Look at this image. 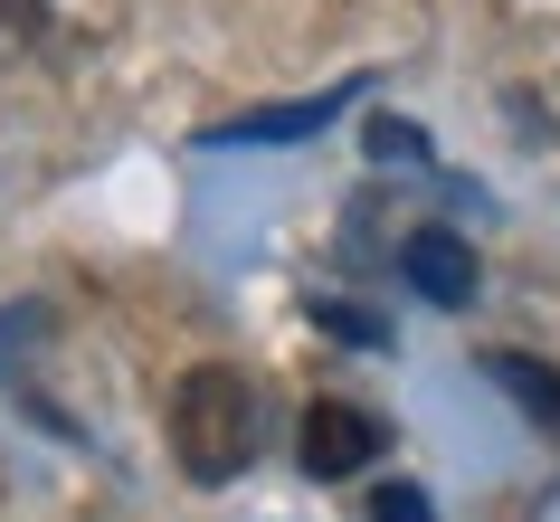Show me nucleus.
<instances>
[{
  "instance_id": "1",
  "label": "nucleus",
  "mask_w": 560,
  "mask_h": 522,
  "mask_svg": "<svg viewBox=\"0 0 560 522\" xmlns=\"http://www.w3.org/2000/svg\"><path fill=\"white\" fill-rule=\"evenodd\" d=\"M266 446V408L257 380L229 371V361H200V371L172 380V456L190 485H237Z\"/></svg>"
},
{
  "instance_id": "2",
  "label": "nucleus",
  "mask_w": 560,
  "mask_h": 522,
  "mask_svg": "<svg viewBox=\"0 0 560 522\" xmlns=\"http://www.w3.org/2000/svg\"><path fill=\"white\" fill-rule=\"evenodd\" d=\"M381 456H389V428L361 399H314V408H304L295 465L314 475V485H342V475H361V465H381Z\"/></svg>"
},
{
  "instance_id": "3",
  "label": "nucleus",
  "mask_w": 560,
  "mask_h": 522,
  "mask_svg": "<svg viewBox=\"0 0 560 522\" xmlns=\"http://www.w3.org/2000/svg\"><path fill=\"white\" fill-rule=\"evenodd\" d=\"M399 276H409V294H428L438 314H466L475 304V247L456 229H409L399 237Z\"/></svg>"
},
{
  "instance_id": "4",
  "label": "nucleus",
  "mask_w": 560,
  "mask_h": 522,
  "mask_svg": "<svg viewBox=\"0 0 560 522\" xmlns=\"http://www.w3.org/2000/svg\"><path fill=\"white\" fill-rule=\"evenodd\" d=\"M371 86V77H352V86H332V95H295V105H257V115H229V124H209L200 143L209 152H237V143H304V134H324L352 95Z\"/></svg>"
},
{
  "instance_id": "5",
  "label": "nucleus",
  "mask_w": 560,
  "mask_h": 522,
  "mask_svg": "<svg viewBox=\"0 0 560 522\" xmlns=\"http://www.w3.org/2000/svg\"><path fill=\"white\" fill-rule=\"evenodd\" d=\"M485 380L523 408L532 428H560V371L551 361H532V351H485Z\"/></svg>"
},
{
  "instance_id": "6",
  "label": "nucleus",
  "mask_w": 560,
  "mask_h": 522,
  "mask_svg": "<svg viewBox=\"0 0 560 522\" xmlns=\"http://www.w3.org/2000/svg\"><path fill=\"white\" fill-rule=\"evenodd\" d=\"M30 48H48V0H0V67H20Z\"/></svg>"
},
{
  "instance_id": "7",
  "label": "nucleus",
  "mask_w": 560,
  "mask_h": 522,
  "mask_svg": "<svg viewBox=\"0 0 560 522\" xmlns=\"http://www.w3.org/2000/svg\"><path fill=\"white\" fill-rule=\"evenodd\" d=\"M361 143H371V162H428V134H418V124H399V115H371V134H361Z\"/></svg>"
},
{
  "instance_id": "8",
  "label": "nucleus",
  "mask_w": 560,
  "mask_h": 522,
  "mask_svg": "<svg viewBox=\"0 0 560 522\" xmlns=\"http://www.w3.org/2000/svg\"><path fill=\"white\" fill-rule=\"evenodd\" d=\"M324 333H342V343H361V351H381V343H389L381 314H361V304H324Z\"/></svg>"
},
{
  "instance_id": "9",
  "label": "nucleus",
  "mask_w": 560,
  "mask_h": 522,
  "mask_svg": "<svg viewBox=\"0 0 560 522\" xmlns=\"http://www.w3.org/2000/svg\"><path fill=\"white\" fill-rule=\"evenodd\" d=\"M371 522H438V513H428V494H418V485H381V494H371Z\"/></svg>"
}]
</instances>
